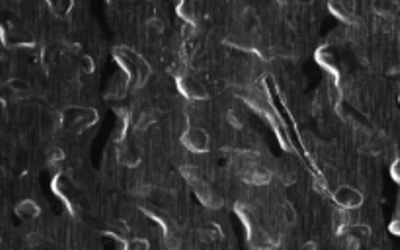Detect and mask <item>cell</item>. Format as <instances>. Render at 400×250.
I'll return each instance as SVG.
<instances>
[{
	"instance_id": "obj_1",
	"label": "cell",
	"mask_w": 400,
	"mask_h": 250,
	"mask_svg": "<svg viewBox=\"0 0 400 250\" xmlns=\"http://www.w3.org/2000/svg\"><path fill=\"white\" fill-rule=\"evenodd\" d=\"M182 143L192 152H207V148H209V137H207V133L203 129L192 127V129H188L184 133Z\"/></svg>"
},
{
	"instance_id": "obj_2",
	"label": "cell",
	"mask_w": 400,
	"mask_h": 250,
	"mask_svg": "<svg viewBox=\"0 0 400 250\" xmlns=\"http://www.w3.org/2000/svg\"><path fill=\"white\" fill-rule=\"evenodd\" d=\"M334 202L340 206V209L352 211V209L360 208L361 204H363V196H361L358 190H354V188L344 186L334 194Z\"/></svg>"
},
{
	"instance_id": "obj_3",
	"label": "cell",
	"mask_w": 400,
	"mask_h": 250,
	"mask_svg": "<svg viewBox=\"0 0 400 250\" xmlns=\"http://www.w3.org/2000/svg\"><path fill=\"white\" fill-rule=\"evenodd\" d=\"M178 86H180V90L184 92V96H188L190 100H205L207 98V92L203 90V86L194 82L188 76H180L178 78Z\"/></svg>"
},
{
	"instance_id": "obj_4",
	"label": "cell",
	"mask_w": 400,
	"mask_h": 250,
	"mask_svg": "<svg viewBox=\"0 0 400 250\" xmlns=\"http://www.w3.org/2000/svg\"><path fill=\"white\" fill-rule=\"evenodd\" d=\"M16 213H18V217H22V219H36L41 213V209L36 202H22V204H18V208H16Z\"/></svg>"
},
{
	"instance_id": "obj_5",
	"label": "cell",
	"mask_w": 400,
	"mask_h": 250,
	"mask_svg": "<svg viewBox=\"0 0 400 250\" xmlns=\"http://www.w3.org/2000/svg\"><path fill=\"white\" fill-rule=\"evenodd\" d=\"M178 14L186 24H196V8L190 2H182L178 4Z\"/></svg>"
},
{
	"instance_id": "obj_6",
	"label": "cell",
	"mask_w": 400,
	"mask_h": 250,
	"mask_svg": "<svg viewBox=\"0 0 400 250\" xmlns=\"http://www.w3.org/2000/svg\"><path fill=\"white\" fill-rule=\"evenodd\" d=\"M182 176H184V180L188 182V184H192V186H196L198 182H201V170L196 166H184L182 168Z\"/></svg>"
},
{
	"instance_id": "obj_7",
	"label": "cell",
	"mask_w": 400,
	"mask_h": 250,
	"mask_svg": "<svg viewBox=\"0 0 400 250\" xmlns=\"http://www.w3.org/2000/svg\"><path fill=\"white\" fill-rule=\"evenodd\" d=\"M8 88L12 90V94H18V96H24V94H28V90H30L28 82H24L22 78H12V80L8 82Z\"/></svg>"
},
{
	"instance_id": "obj_8",
	"label": "cell",
	"mask_w": 400,
	"mask_h": 250,
	"mask_svg": "<svg viewBox=\"0 0 400 250\" xmlns=\"http://www.w3.org/2000/svg\"><path fill=\"white\" fill-rule=\"evenodd\" d=\"M146 28L150 30V32H154V34H162L164 32V22L156 18V16H152L150 20L146 22Z\"/></svg>"
},
{
	"instance_id": "obj_9",
	"label": "cell",
	"mask_w": 400,
	"mask_h": 250,
	"mask_svg": "<svg viewBox=\"0 0 400 250\" xmlns=\"http://www.w3.org/2000/svg\"><path fill=\"white\" fill-rule=\"evenodd\" d=\"M51 8L57 12V14H62V12H66V10H70L72 8V4L70 2H66V4H57V2H51Z\"/></svg>"
},
{
	"instance_id": "obj_10",
	"label": "cell",
	"mask_w": 400,
	"mask_h": 250,
	"mask_svg": "<svg viewBox=\"0 0 400 250\" xmlns=\"http://www.w3.org/2000/svg\"><path fill=\"white\" fill-rule=\"evenodd\" d=\"M390 232H392V234H396V236H400V219H398V221H394V223L390 225Z\"/></svg>"
},
{
	"instance_id": "obj_11",
	"label": "cell",
	"mask_w": 400,
	"mask_h": 250,
	"mask_svg": "<svg viewBox=\"0 0 400 250\" xmlns=\"http://www.w3.org/2000/svg\"><path fill=\"white\" fill-rule=\"evenodd\" d=\"M302 248H304V250H314V248H316V244H314V242H306Z\"/></svg>"
}]
</instances>
